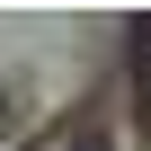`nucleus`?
<instances>
[{"label":"nucleus","instance_id":"1","mask_svg":"<svg viewBox=\"0 0 151 151\" xmlns=\"http://www.w3.org/2000/svg\"><path fill=\"white\" fill-rule=\"evenodd\" d=\"M71 151H98V142H71Z\"/></svg>","mask_w":151,"mask_h":151}]
</instances>
